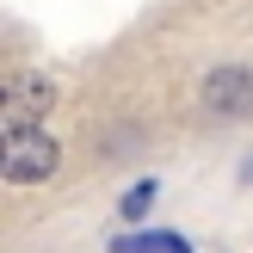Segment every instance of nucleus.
Here are the masks:
<instances>
[{"label":"nucleus","mask_w":253,"mask_h":253,"mask_svg":"<svg viewBox=\"0 0 253 253\" xmlns=\"http://www.w3.org/2000/svg\"><path fill=\"white\" fill-rule=\"evenodd\" d=\"M49 105H56V86L37 81V74H6V86H0V118H6V130H19V124L31 118H49Z\"/></svg>","instance_id":"f03ea898"},{"label":"nucleus","mask_w":253,"mask_h":253,"mask_svg":"<svg viewBox=\"0 0 253 253\" xmlns=\"http://www.w3.org/2000/svg\"><path fill=\"white\" fill-rule=\"evenodd\" d=\"M198 99H204L216 118H241V111H253V74L247 68H216Z\"/></svg>","instance_id":"7ed1b4c3"},{"label":"nucleus","mask_w":253,"mask_h":253,"mask_svg":"<svg viewBox=\"0 0 253 253\" xmlns=\"http://www.w3.org/2000/svg\"><path fill=\"white\" fill-rule=\"evenodd\" d=\"M148 204H155V185H136V192H124V216H142Z\"/></svg>","instance_id":"20e7f679"},{"label":"nucleus","mask_w":253,"mask_h":253,"mask_svg":"<svg viewBox=\"0 0 253 253\" xmlns=\"http://www.w3.org/2000/svg\"><path fill=\"white\" fill-rule=\"evenodd\" d=\"M0 167H6V179H12V185H37V179H49V173L62 167V148L49 142L43 130L19 124V130H6V148H0Z\"/></svg>","instance_id":"f257e3e1"}]
</instances>
